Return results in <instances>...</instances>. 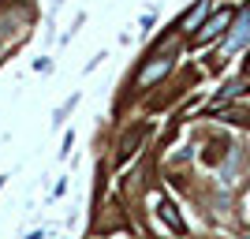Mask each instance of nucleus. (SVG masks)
<instances>
[{"label":"nucleus","mask_w":250,"mask_h":239,"mask_svg":"<svg viewBox=\"0 0 250 239\" xmlns=\"http://www.w3.org/2000/svg\"><path fill=\"white\" fill-rule=\"evenodd\" d=\"M228 22H231V11L224 8V11H220V15H213V19H209L206 26H202V30H198V38H194V45H206V42H213V38H217V34L224 30V26H228Z\"/></svg>","instance_id":"nucleus-3"},{"label":"nucleus","mask_w":250,"mask_h":239,"mask_svg":"<svg viewBox=\"0 0 250 239\" xmlns=\"http://www.w3.org/2000/svg\"><path fill=\"white\" fill-rule=\"evenodd\" d=\"M52 4H60V0H52Z\"/></svg>","instance_id":"nucleus-8"},{"label":"nucleus","mask_w":250,"mask_h":239,"mask_svg":"<svg viewBox=\"0 0 250 239\" xmlns=\"http://www.w3.org/2000/svg\"><path fill=\"white\" fill-rule=\"evenodd\" d=\"M247 42H250V11H239V19H235L231 34L224 38V52H235V49H243Z\"/></svg>","instance_id":"nucleus-2"},{"label":"nucleus","mask_w":250,"mask_h":239,"mask_svg":"<svg viewBox=\"0 0 250 239\" xmlns=\"http://www.w3.org/2000/svg\"><path fill=\"white\" fill-rule=\"evenodd\" d=\"M142 135H146V127H135V131H131V135L124 138V146H120V161H127V157L135 153V146L142 142Z\"/></svg>","instance_id":"nucleus-6"},{"label":"nucleus","mask_w":250,"mask_h":239,"mask_svg":"<svg viewBox=\"0 0 250 239\" xmlns=\"http://www.w3.org/2000/svg\"><path fill=\"white\" fill-rule=\"evenodd\" d=\"M168 71H172V56H153V60H149L146 67H142V71H138L135 86H142V90H146V86H153L157 79H165Z\"/></svg>","instance_id":"nucleus-1"},{"label":"nucleus","mask_w":250,"mask_h":239,"mask_svg":"<svg viewBox=\"0 0 250 239\" xmlns=\"http://www.w3.org/2000/svg\"><path fill=\"white\" fill-rule=\"evenodd\" d=\"M157 213L168 220V228H172V232H183V228H187V224H183V217L176 213V206H172L168 198H161V202H157Z\"/></svg>","instance_id":"nucleus-4"},{"label":"nucleus","mask_w":250,"mask_h":239,"mask_svg":"<svg viewBox=\"0 0 250 239\" xmlns=\"http://www.w3.org/2000/svg\"><path fill=\"white\" fill-rule=\"evenodd\" d=\"M243 71H247V75H250V56H247V64H243Z\"/></svg>","instance_id":"nucleus-7"},{"label":"nucleus","mask_w":250,"mask_h":239,"mask_svg":"<svg viewBox=\"0 0 250 239\" xmlns=\"http://www.w3.org/2000/svg\"><path fill=\"white\" fill-rule=\"evenodd\" d=\"M0 183H4V176H0Z\"/></svg>","instance_id":"nucleus-9"},{"label":"nucleus","mask_w":250,"mask_h":239,"mask_svg":"<svg viewBox=\"0 0 250 239\" xmlns=\"http://www.w3.org/2000/svg\"><path fill=\"white\" fill-rule=\"evenodd\" d=\"M206 11H209V0H198V8H194V11H187L179 26H183V30H194V26H198V22L206 19Z\"/></svg>","instance_id":"nucleus-5"}]
</instances>
